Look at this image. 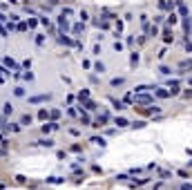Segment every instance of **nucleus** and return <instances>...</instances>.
<instances>
[{"instance_id":"obj_1","label":"nucleus","mask_w":192,"mask_h":190,"mask_svg":"<svg viewBox=\"0 0 192 190\" xmlns=\"http://www.w3.org/2000/svg\"><path fill=\"white\" fill-rule=\"evenodd\" d=\"M154 94L159 96V99H170L172 92H170V90H163V87H154Z\"/></svg>"},{"instance_id":"obj_2","label":"nucleus","mask_w":192,"mask_h":190,"mask_svg":"<svg viewBox=\"0 0 192 190\" xmlns=\"http://www.w3.org/2000/svg\"><path fill=\"white\" fill-rule=\"evenodd\" d=\"M134 101H136V103H143V105H148V103H152V96H148V94L143 92V94H136V99H134Z\"/></svg>"},{"instance_id":"obj_3","label":"nucleus","mask_w":192,"mask_h":190,"mask_svg":"<svg viewBox=\"0 0 192 190\" xmlns=\"http://www.w3.org/2000/svg\"><path fill=\"white\" fill-rule=\"evenodd\" d=\"M52 99V94H40V96H31L29 103H43V101H49Z\"/></svg>"},{"instance_id":"obj_4","label":"nucleus","mask_w":192,"mask_h":190,"mask_svg":"<svg viewBox=\"0 0 192 190\" xmlns=\"http://www.w3.org/2000/svg\"><path fill=\"white\" fill-rule=\"evenodd\" d=\"M5 65H7V67H11V70H16V72L20 70V67H18V63L11 58V56H7V58H5Z\"/></svg>"},{"instance_id":"obj_5","label":"nucleus","mask_w":192,"mask_h":190,"mask_svg":"<svg viewBox=\"0 0 192 190\" xmlns=\"http://www.w3.org/2000/svg\"><path fill=\"white\" fill-rule=\"evenodd\" d=\"M56 128H58V123H54V121H52V123H45L43 125V132H45V134H49V132L56 130Z\"/></svg>"},{"instance_id":"obj_6","label":"nucleus","mask_w":192,"mask_h":190,"mask_svg":"<svg viewBox=\"0 0 192 190\" xmlns=\"http://www.w3.org/2000/svg\"><path fill=\"white\" fill-rule=\"evenodd\" d=\"M38 146H43V148H54V141L47 136V139H40V141H38Z\"/></svg>"},{"instance_id":"obj_7","label":"nucleus","mask_w":192,"mask_h":190,"mask_svg":"<svg viewBox=\"0 0 192 190\" xmlns=\"http://www.w3.org/2000/svg\"><path fill=\"white\" fill-rule=\"evenodd\" d=\"M114 123L118 125V128H127V125H130V123H127V121L123 119V116H116V119H114Z\"/></svg>"},{"instance_id":"obj_8","label":"nucleus","mask_w":192,"mask_h":190,"mask_svg":"<svg viewBox=\"0 0 192 190\" xmlns=\"http://www.w3.org/2000/svg\"><path fill=\"white\" fill-rule=\"evenodd\" d=\"M2 112H5V116H9V114L14 112V105H11V103H5V105H2Z\"/></svg>"},{"instance_id":"obj_9","label":"nucleus","mask_w":192,"mask_h":190,"mask_svg":"<svg viewBox=\"0 0 192 190\" xmlns=\"http://www.w3.org/2000/svg\"><path fill=\"white\" fill-rule=\"evenodd\" d=\"M83 107H85V110H89V112H94V110H96V103H92V101L85 99V105H83Z\"/></svg>"},{"instance_id":"obj_10","label":"nucleus","mask_w":192,"mask_h":190,"mask_svg":"<svg viewBox=\"0 0 192 190\" xmlns=\"http://www.w3.org/2000/svg\"><path fill=\"white\" fill-rule=\"evenodd\" d=\"M31 123V114H25V116L20 119V125H29Z\"/></svg>"},{"instance_id":"obj_11","label":"nucleus","mask_w":192,"mask_h":190,"mask_svg":"<svg viewBox=\"0 0 192 190\" xmlns=\"http://www.w3.org/2000/svg\"><path fill=\"white\" fill-rule=\"evenodd\" d=\"M92 143H96V146L103 148V146H105V139H101V136H92Z\"/></svg>"},{"instance_id":"obj_12","label":"nucleus","mask_w":192,"mask_h":190,"mask_svg":"<svg viewBox=\"0 0 192 190\" xmlns=\"http://www.w3.org/2000/svg\"><path fill=\"white\" fill-rule=\"evenodd\" d=\"M58 22H60V27H63V29H67V27H69V22H67V18H65V16H60V18H58Z\"/></svg>"},{"instance_id":"obj_13","label":"nucleus","mask_w":192,"mask_h":190,"mask_svg":"<svg viewBox=\"0 0 192 190\" xmlns=\"http://www.w3.org/2000/svg\"><path fill=\"white\" fill-rule=\"evenodd\" d=\"M170 90H172V94H177V92H179V80H172V83H170Z\"/></svg>"},{"instance_id":"obj_14","label":"nucleus","mask_w":192,"mask_h":190,"mask_svg":"<svg viewBox=\"0 0 192 190\" xmlns=\"http://www.w3.org/2000/svg\"><path fill=\"white\" fill-rule=\"evenodd\" d=\"M36 45H38V47L45 45V36H43V34H36Z\"/></svg>"},{"instance_id":"obj_15","label":"nucleus","mask_w":192,"mask_h":190,"mask_svg":"<svg viewBox=\"0 0 192 190\" xmlns=\"http://www.w3.org/2000/svg\"><path fill=\"white\" fill-rule=\"evenodd\" d=\"M47 116H49V114H47V110H45V107H43V110L38 112V119H40V121H47Z\"/></svg>"},{"instance_id":"obj_16","label":"nucleus","mask_w":192,"mask_h":190,"mask_svg":"<svg viewBox=\"0 0 192 190\" xmlns=\"http://www.w3.org/2000/svg\"><path fill=\"white\" fill-rule=\"evenodd\" d=\"M16 29H18V31H27L29 27H27V22H18V25H16Z\"/></svg>"},{"instance_id":"obj_17","label":"nucleus","mask_w":192,"mask_h":190,"mask_svg":"<svg viewBox=\"0 0 192 190\" xmlns=\"http://www.w3.org/2000/svg\"><path fill=\"white\" fill-rule=\"evenodd\" d=\"M118 85H123V78L118 76V78H112V87H118Z\"/></svg>"},{"instance_id":"obj_18","label":"nucleus","mask_w":192,"mask_h":190,"mask_svg":"<svg viewBox=\"0 0 192 190\" xmlns=\"http://www.w3.org/2000/svg\"><path fill=\"white\" fill-rule=\"evenodd\" d=\"M87 96H89V90H81V94H78V99H81V101H85Z\"/></svg>"},{"instance_id":"obj_19","label":"nucleus","mask_w":192,"mask_h":190,"mask_svg":"<svg viewBox=\"0 0 192 190\" xmlns=\"http://www.w3.org/2000/svg\"><path fill=\"white\" fill-rule=\"evenodd\" d=\"M81 119H83V123H85V125H92V119H89L87 114H83V112H81Z\"/></svg>"},{"instance_id":"obj_20","label":"nucleus","mask_w":192,"mask_h":190,"mask_svg":"<svg viewBox=\"0 0 192 190\" xmlns=\"http://www.w3.org/2000/svg\"><path fill=\"white\" fill-rule=\"evenodd\" d=\"M94 70H96V72H101V74H103V72H105V65H103V63H96V65H94Z\"/></svg>"},{"instance_id":"obj_21","label":"nucleus","mask_w":192,"mask_h":190,"mask_svg":"<svg viewBox=\"0 0 192 190\" xmlns=\"http://www.w3.org/2000/svg\"><path fill=\"white\" fill-rule=\"evenodd\" d=\"M163 40H165V43H172V34L165 29V36H163Z\"/></svg>"},{"instance_id":"obj_22","label":"nucleus","mask_w":192,"mask_h":190,"mask_svg":"<svg viewBox=\"0 0 192 190\" xmlns=\"http://www.w3.org/2000/svg\"><path fill=\"white\" fill-rule=\"evenodd\" d=\"M14 94H16V96H25V90H22V87H16Z\"/></svg>"},{"instance_id":"obj_23","label":"nucleus","mask_w":192,"mask_h":190,"mask_svg":"<svg viewBox=\"0 0 192 190\" xmlns=\"http://www.w3.org/2000/svg\"><path fill=\"white\" fill-rule=\"evenodd\" d=\"M47 181H49V183H60V181H63V179H60V177H49Z\"/></svg>"},{"instance_id":"obj_24","label":"nucleus","mask_w":192,"mask_h":190,"mask_svg":"<svg viewBox=\"0 0 192 190\" xmlns=\"http://www.w3.org/2000/svg\"><path fill=\"white\" fill-rule=\"evenodd\" d=\"M0 34H2V38H7V36H9V31L2 27V22H0Z\"/></svg>"},{"instance_id":"obj_25","label":"nucleus","mask_w":192,"mask_h":190,"mask_svg":"<svg viewBox=\"0 0 192 190\" xmlns=\"http://www.w3.org/2000/svg\"><path fill=\"white\" fill-rule=\"evenodd\" d=\"M0 74H2V76H9V74H11V72L7 70V67H2V65H0Z\"/></svg>"},{"instance_id":"obj_26","label":"nucleus","mask_w":192,"mask_h":190,"mask_svg":"<svg viewBox=\"0 0 192 190\" xmlns=\"http://www.w3.org/2000/svg\"><path fill=\"white\" fill-rule=\"evenodd\" d=\"M130 61H132V65H136V63H139V54H136V51L132 54V58H130Z\"/></svg>"},{"instance_id":"obj_27","label":"nucleus","mask_w":192,"mask_h":190,"mask_svg":"<svg viewBox=\"0 0 192 190\" xmlns=\"http://www.w3.org/2000/svg\"><path fill=\"white\" fill-rule=\"evenodd\" d=\"M49 116H52V119H58L60 112H58V110H52V112H49Z\"/></svg>"},{"instance_id":"obj_28","label":"nucleus","mask_w":192,"mask_h":190,"mask_svg":"<svg viewBox=\"0 0 192 190\" xmlns=\"http://www.w3.org/2000/svg\"><path fill=\"white\" fill-rule=\"evenodd\" d=\"M0 146H2V148H7V146H9V143H7V139H5L2 134H0Z\"/></svg>"},{"instance_id":"obj_29","label":"nucleus","mask_w":192,"mask_h":190,"mask_svg":"<svg viewBox=\"0 0 192 190\" xmlns=\"http://www.w3.org/2000/svg\"><path fill=\"white\" fill-rule=\"evenodd\" d=\"M170 72H172V70H170V67H165V65H163V67H161V74H165V76H168V74H170Z\"/></svg>"},{"instance_id":"obj_30","label":"nucleus","mask_w":192,"mask_h":190,"mask_svg":"<svg viewBox=\"0 0 192 190\" xmlns=\"http://www.w3.org/2000/svg\"><path fill=\"white\" fill-rule=\"evenodd\" d=\"M22 76H25L27 80H34V74H31V72H25V74H22Z\"/></svg>"},{"instance_id":"obj_31","label":"nucleus","mask_w":192,"mask_h":190,"mask_svg":"<svg viewBox=\"0 0 192 190\" xmlns=\"http://www.w3.org/2000/svg\"><path fill=\"white\" fill-rule=\"evenodd\" d=\"M81 31H83V25H76V27H74V34L78 36V34H81Z\"/></svg>"},{"instance_id":"obj_32","label":"nucleus","mask_w":192,"mask_h":190,"mask_svg":"<svg viewBox=\"0 0 192 190\" xmlns=\"http://www.w3.org/2000/svg\"><path fill=\"white\" fill-rule=\"evenodd\" d=\"M5 20H7V16H2V14H0V22H5Z\"/></svg>"},{"instance_id":"obj_33","label":"nucleus","mask_w":192,"mask_h":190,"mask_svg":"<svg viewBox=\"0 0 192 190\" xmlns=\"http://www.w3.org/2000/svg\"><path fill=\"white\" fill-rule=\"evenodd\" d=\"M185 47H188V51H192V43H188V45H185Z\"/></svg>"},{"instance_id":"obj_34","label":"nucleus","mask_w":192,"mask_h":190,"mask_svg":"<svg viewBox=\"0 0 192 190\" xmlns=\"http://www.w3.org/2000/svg\"><path fill=\"white\" fill-rule=\"evenodd\" d=\"M0 83H5V76H2V74H0Z\"/></svg>"},{"instance_id":"obj_35","label":"nucleus","mask_w":192,"mask_h":190,"mask_svg":"<svg viewBox=\"0 0 192 190\" xmlns=\"http://www.w3.org/2000/svg\"><path fill=\"white\" fill-rule=\"evenodd\" d=\"M9 2H20V0H9Z\"/></svg>"}]
</instances>
